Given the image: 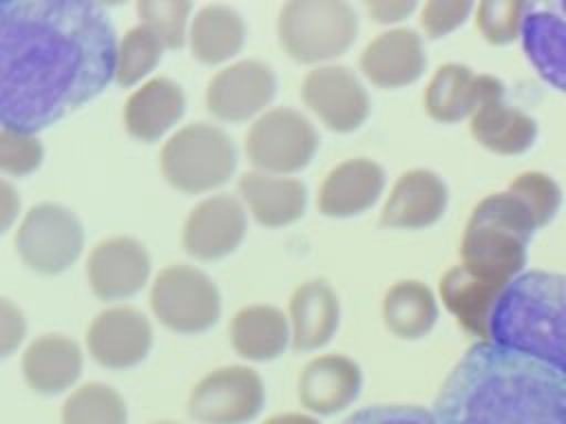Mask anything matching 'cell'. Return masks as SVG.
I'll return each mask as SVG.
<instances>
[{
	"label": "cell",
	"instance_id": "1",
	"mask_svg": "<svg viewBox=\"0 0 566 424\" xmlns=\"http://www.w3.org/2000/svg\"><path fill=\"white\" fill-rule=\"evenodd\" d=\"M117 38L102 4L0 2V121L35 135L115 80Z\"/></svg>",
	"mask_w": 566,
	"mask_h": 424
},
{
	"label": "cell",
	"instance_id": "2",
	"mask_svg": "<svg viewBox=\"0 0 566 424\" xmlns=\"http://www.w3.org/2000/svg\"><path fill=\"white\" fill-rule=\"evenodd\" d=\"M433 413L438 424H566V375L482 340L451 369Z\"/></svg>",
	"mask_w": 566,
	"mask_h": 424
},
{
	"label": "cell",
	"instance_id": "3",
	"mask_svg": "<svg viewBox=\"0 0 566 424\" xmlns=\"http://www.w3.org/2000/svg\"><path fill=\"white\" fill-rule=\"evenodd\" d=\"M489 342L566 375V274L528 269L500 294Z\"/></svg>",
	"mask_w": 566,
	"mask_h": 424
},
{
	"label": "cell",
	"instance_id": "4",
	"mask_svg": "<svg viewBox=\"0 0 566 424\" xmlns=\"http://www.w3.org/2000/svg\"><path fill=\"white\" fill-rule=\"evenodd\" d=\"M535 232L528 208L511 190L493 192L471 210L460 241V265L480 280L506 287L526 272Z\"/></svg>",
	"mask_w": 566,
	"mask_h": 424
},
{
	"label": "cell",
	"instance_id": "5",
	"mask_svg": "<svg viewBox=\"0 0 566 424\" xmlns=\"http://www.w3.org/2000/svg\"><path fill=\"white\" fill-rule=\"evenodd\" d=\"M358 15L345 0H290L281 7L276 35L301 64H323L343 55L356 40Z\"/></svg>",
	"mask_w": 566,
	"mask_h": 424
},
{
	"label": "cell",
	"instance_id": "6",
	"mask_svg": "<svg viewBox=\"0 0 566 424\" xmlns=\"http://www.w3.org/2000/svg\"><path fill=\"white\" fill-rule=\"evenodd\" d=\"M159 168L166 181L186 194L210 192L234 174L237 148L219 126L188 124L164 144Z\"/></svg>",
	"mask_w": 566,
	"mask_h": 424
},
{
	"label": "cell",
	"instance_id": "7",
	"mask_svg": "<svg viewBox=\"0 0 566 424\" xmlns=\"http://www.w3.org/2000/svg\"><path fill=\"white\" fill-rule=\"evenodd\" d=\"M155 318L177 333H201L221 314V296L212 278L192 265H168L150 285Z\"/></svg>",
	"mask_w": 566,
	"mask_h": 424
},
{
	"label": "cell",
	"instance_id": "8",
	"mask_svg": "<svg viewBox=\"0 0 566 424\" xmlns=\"http://www.w3.org/2000/svg\"><path fill=\"white\" fill-rule=\"evenodd\" d=\"M318 132L296 108H270L245 135V155L254 170L285 174L303 170L316 155Z\"/></svg>",
	"mask_w": 566,
	"mask_h": 424
},
{
	"label": "cell",
	"instance_id": "9",
	"mask_svg": "<svg viewBox=\"0 0 566 424\" xmlns=\"http://www.w3.org/2000/svg\"><path fill=\"white\" fill-rule=\"evenodd\" d=\"M13 243L29 269L51 276L77 261L84 247V227L73 210L46 201L24 214Z\"/></svg>",
	"mask_w": 566,
	"mask_h": 424
},
{
	"label": "cell",
	"instance_id": "10",
	"mask_svg": "<svg viewBox=\"0 0 566 424\" xmlns=\"http://www.w3.org/2000/svg\"><path fill=\"white\" fill-rule=\"evenodd\" d=\"M265 404L261 375L243 364L219 367L188 393L186 411L199 424H248Z\"/></svg>",
	"mask_w": 566,
	"mask_h": 424
},
{
	"label": "cell",
	"instance_id": "11",
	"mask_svg": "<svg viewBox=\"0 0 566 424\" xmlns=\"http://www.w3.org/2000/svg\"><path fill=\"white\" fill-rule=\"evenodd\" d=\"M471 137L489 152L515 157L528 152L539 135L535 117L506 102V86L500 77L478 75V102L469 117Z\"/></svg>",
	"mask_w": 566,
	"mask_h": 424
},
{
	"label": "cell",
	"instance_id": "12",
	"mask_svg": "<svg viewBox=\"0 0 566 424\" xmlns=\"http://www.w3.org/2000/svg\"><path fill=\"white\" fill-rule=\"evenodd\" d=\"M305 106L336 132L360 128L369 115V95L358 75L343 64L314 66L301 86Z\"/></svg>",
	"mask_w": 566,
	"mask_h": 424
},
{
	"label": "cell",
	"instance_id": "13",
	"mask_svg": "<svg viewBox=\"0 0 566 424\" xmlns=\"http://www.w3.org/2000/svg\"><path fill=\"white\" fill-rule=\"evenodd\" d=\"M276 93V75L261 60H241L223 66L206 86V108L212 117L230 124L263 115Z\"/></svg>",
	"mask_w": 566,
	"mask_h": 424
},
{
	"label": "cell",
	"instance_id": "14",
	"mask_svg": "<svg viewBox=\"0 0 566 424\" xmlns=\"http://www.w3.org/2000/svg\"><path fill=\"white\" fill-rule=\"evenodd\" d=\"M248 230L241 199L219 192L199 201L186 216L181 243L199 261H217L232 254Z\"/></svg>",
	"mask_w": 566,
	"mask_h": 424
},
{
	"label": "cell",
	"instance_id": "15",
	"mask_svg": "<svg viewBox=\"0 0 566 424\" xmlns=\"http://www.w3.org/2000/svg\"><path fill=\"white\" fill-rule=\"evenodd\" d=\"M86 344L97 364L106 369H130L148 356L153 327L135 307H108L91 320Z\"/></svg>",
	"mask_w": 566,
	"mask_h": 424
},
{
	"label": "cell",
	"instance_id": "16",
	"mask_svg": "<svg viewBox=\"0 0 566 424\" xmlns=\"http://www.w3.org/2000/svg\"><path fill=\"white\" fill-rule=\"evenodd\" d=\"M150 256L133 236L99 241L86 261V276L93 294L102 300L135 296L148 280Z\"/></svg>",
	"mask_w": 566,
	"mask_h": 424
},
{
	"label": "cell",
	"instance_id": "17",
	"mask_svg": "<svg viewBox=\"0 0 566 424\" xmlns=\"http://www.w3.org/2000/svg\"><path fill=\"white\" fill-rule=\"evenodd\" d=\"M449 205L447 181L429 168L402 172L380 212V223L398 230H424L436 225Z\"/></svg>",
	"mask_w": 566,
	"mask_h": 424
},
{
	"label": "cell",
	"instance_id": "18",
	"mask_svg": "<svg viewBox=\"0 0 566 424\" xmlns=\"http://www.w3.org/2000/svg\"><path fill=\"white\" fill-rule=\"evenodd\" d=\"M363 389V371L356 360L340 353L312 358L296 382L301 406L312 415H336L356 402Z\"/></svg>",
	"mask_w": 566,
	"mask_h": 424
},
{
	"label": "cell",
	"instance_id": "19",
	"mask_svg": "<svg viewBox=\"0 0 566 424\" xmlns=\"http://www.w3.org/2000/svg\"><path fill=\"white\" fill-rule=\"evenodd\" d=\"M424 68V40L407 26L378 33L360 53V71L378 88L409 86L422 77Z\"/></svg>",
	"mask_w": 566,
	"mask_h": 424
},
{
	"label": "cell",
	"instance_id": "20",
	"mask_svg": "<svg viewBox=\"0 0 566 424\" xmlns=\"http://www.w3.org/2000/svg\"><path fill=\"white\" fill-rule=\"evenodd\" d=\"M385 190V170L367 157L345 159L332 168L318 190V210L332 219H347L369 210Z\"/></svg>",
	"mask_w": 566,
	"mask_h": 424
},
{
	"label": "cell",
	"instance_id": "21",
	"mask_svg": "<svg viewBox=\"0 0 566 424\" xmlns=\"http://www.w3.org/2000/svg\"><path fill=\"white\" fill-rule=\"evenodd\" d=\"M520 42L537 75L566 93V13L559 2L533 4Z\"/></svg>",
	"mask_w": 566,
	"mask_h": 424
},
{
	"label": "cell",
	"instance_id": "22",
	"mask_svg": "<svg viewBox=\"0 0 566 424\" xmlns=\"http://www.w3.org/2000/svg\"><path fill=\"white\" fill-rule=\"evenodd\" d=\"M239 194L254 221L263 227H283L298 221L307 203V190L301 179L261 170L241 174Z\"/></svg>",
	"mask_w": 566,
	"mask_h": 424
},
{
	"label": "cell",
	"instance_id": "23",
	"mask_svg": "<svg viewBox=\"0 0 566 424\" xmlns=\"http://www.w3.org/2000/svg\"><path fill=\"white\" fill-rule=\"evenodd\" d=\"M82 349L62 333H44L29 342L22 353V375L40 395H57L82 375Z\"/></svg>",
	"mask_w": 566,
	"mask_h": 424
},
{
	"label": "cell",
	"instance_id": "24",
	"mask_svg": "<svg viewBox=\"0 0 566 424\" xmlns=\"http://www.w3.org/2000/svg\"><path fill=\"white\" fill-rule=\"evenodd\" d=\"M186 97L170 77H153L137 88L124 106V124L130 137L153 144L164 137L184 115Z\"/></svg>",
	"mask_w": 566,
	"mask_h": 424
},
{
	"label": "cell",
	"instance_id": "25",
	"mask_svg": "<svg viewBox=\"0 0 566 424\" xmlns=\"http://www.w3.org/2000/svg\"><path fill=\"white\" fill-rule=\"evenodd\" d=\"M340 305L325 280L301 283L290 298L292 349L314 351L325 347L338 329Z\"/></svg>",
	"mask_w": 566,
	"mask_h": 424
},
{
	"label": "cell",
	"instance_id": "26",
	"mask_svg": "<svg viewBox=\"0 0 566 424\" xmlns=\"http://www.w3.org/2000/svg\"><path fill=\"white\" fill-rule=\"evenodd\" d=\"M502 292L504 287L475 278L462 265L447 269L438 283V296L447 311L480 342L489 340L491 314Z\"/></svg>",
	"mask_w": 566,
	"mask_h": 424
},
{
	"label": "cell",
	"instance_id": "27",
	"mask_svg": "<svg viewBox=\"0 0 566 424\" xmlns=\"http://www.w3.org/2000/svg\"><path fill=\"white\" fill-rule=\"evenodd\" d=\"M230 340L234 351L245 360H274L287 349V344L292 347L290 316L274 305H248L234 314Z\"/></svg>",
	"mask_w": 566,
	"mask_h": 424
},
{
	"label": "cell",
	"instance_id": "28",
	"mask_svg": "<svg viewBox=\"0 0 566 424\" xmlns=\"http://www.w3.org/2000/svg\"><path fill=\"white\" fill-rule=\"evenodd\" d=\"M245 42V22L228 4H206L190 20L188 44L195 60L221 64L234 57Z\"/></svg>",
	"mask_w": 566,
	"mask_h": 424
},
{
	"label": "cell",
	"instance_id": "29",
	"mask_svg": "<svg viewBox=\"0 0 566 424\" xmlns=\"http://www.w3.org/2000/svg\"><path fill=\"white\" fill-rule=\"evenodd\" d=\"M382 320L396 338L420 340L438 322V298L422 280H398L385 292Z\"/></svg>",
	"mask_w": 566,
	"mask_h": 424
},
{
	"label": "cell",
	"instance_id": "30",
	"mask_svg": "<svg viewBox=\"0 0 566 424\" xmlns=\"http://www.w3.org/2000/svg\"><path fill=\"white\" fill-rule=\"evenodd\" d=\"M478 75L480 73L460 62L438 66L422 97L427 115L440 124L469 119L478 102Z\"/></svg>",
	"mask_w": 566,
	"mask_h": 424
},
{
	"label": "cell",
	"instance_id": "31",
	"mask_svg": "<svg viewBox=\"0 0 566 424\" xmlns=\"http://www.w3.org/2000/svg\"><path fill=\"white\" fill-rule=\"evenodd\" d=\"M60 417L62 424H128V406L111 384L86 382L69 393Z\"/></svg>",
	"mask_w": 566,
	"mask_h": 424
},
{
	"label": "cell",
	"instance_id": "32",
	"mask_svg": "<svg viewBox=\"0 0 566 424\" xmlns=\"http://www.w3.org/2000/svg\"><path fill=\"white\" fill-rule=\"evenodd\" d=\"M164 49L161 40L146 24L130 26L117 46L115 82L119 86H133L144 80L161 62Z\"/></svg>",
	"mask_w": 566,
	"mask_h": 424
},
{
	"label": "cell",
	"instance_id": "33",
	"mask_svg": "<svg viewBox=\"0 0 566 424\" xmlns=\"http://www.w3.org/2000/svg\"><path fill=\"white\" fill-rule=\"evenodd\" d=\"M535 2L524 0H484L475 4L473 18L480 35L493 46H506L522 38L526 15Z\"/></svg>",
	"mask_w": 566,
	"mask_h": 424
},
{
	"label": "cell",
	"instance_id": "34",
	"mask_svg": "<svg viewBox=\"0 0 566 424\" xmlns=\"http://www.w3.org/2000/svg\"><path fill=\"white\" fill-rule=\"evenodd\" d=\"M506 190H511L528 208L537 230L548 225L557 216V212L562 210V203H564L562 186L555 181V177H551L548 172H542V170L520 172L506 186Z\"/></svg>",
	"mask_w": 566,
	"mask_h": 424
},
{
	"label": "cell",
	"instance_id": "35",
	"mask_svg": "<svg viewBox=\"0 0 566 424\" xmlns=\"http://www.w3.org/2000/svg\"><path fill=\"white\" fill-rule=\"evenodd\" d=\"M192 2L188 0H142L137 2V15L166 49H181L188 40V18Z\"/></svg>",
	"mask_w": 566,
	"mask_h": 424
},
{
	"label": "cell",
	"instance_id": "36",
	"mask_svg": "<svg viewBox=\"0 0 566 424\" xmlns=\"http://www.w3.org/2000/svg\"><path fill=\"white\" fill-rule=\"evenodd\" d=\"M44 159V148L40 139L31 132L2 128L0 130V168L7 174L24 177L40 168Z\"/></svg>",
	"mask_w": 566,
	"mask_h": 424
},
{
	"label": "cell",
	"instance_id": "37",
	"mask_svg": "<svg viewBox=\"0 0 566 424\" xmlns=\"http://www.w3.org/2000/svg\"><path fill=\"white\" fill-rule=\"evenodd\" d=\"M475 11V4L469 0H429L420 7V29L424 31V38L440 40L460 29L471 13Z\"/></svg>",
	"mask_w": 566,
	"mask_h": 424
},
{
	"label": "cell",
	"instance_id": "38",
	"mask_svg": "<svg viewBox=\"0 0 566 424\" xmlns=\"http://www.w3.org/2000/svg\"><path fill=\"white\" fill-rule=\"evenodd\" d=\"M343 424H438L436 413L416 404H376L352 413Z\"/></svg>",
	"mask_w": 566,
	"mask_h": 424
},
{
	"label": "cell",
	"instance_id": "39",
	"mask_svg": "<svg viewBox=\"0 0 566 424\" xmlns=\"http://www.w3.org/2000/svg\"><path fill=\"white\" fill-rule=\"evenodd\" d=\"M27 322L22 311L9 300H0V353L11 356V351L24 340Z\"/></svg>",
	"mask_w": 566,
	"mask_h": 424
},
{
	"label": "cell",
	"instance_id": "40",
	"mask_svg": "<svg viewBox=\"0 0 566 424\" xmlns=\"http://www.w3.org/2000/svg\"><path fill=\"white\" fill-rule=\"evenodd\" d=\"M365 9L378 24H394L411 15L418 9V4L416 0H371L365 2Z\"/></svg>",
	"mask_w": 566,
	"mask_h": 424
},
{
	"label": "cell",
	"instance_id": "41",
	"mask_svg": "<svg viewBox=\"0 0 566 424\" xmlns=\"http://www.w3.org/2000/svg\"><path fill=\"white\" fill-rule=\"evenodd\" d=\"M0 203H2V227L7 230L11 225V221L15 219L18 208H20V199L13 192V188L9 186V181L0 183Z\"/></svg>",
	"mask_w": 566,
	"mask_h": 424
},
{
	"label": "cell",
	"instance_id": "42",
	"mask_svg": "<svg viewBox=\"0 0 566 424\" xmlns=\"http://www.w3.org/2000/svg\"><path fill=\"white\" fill-rule=\"evenodd\" d=\"M261 424H321L312 413H281L272 415Z\"/></svg>",
	"mask_w": 566,
	"mask_h": 424
},
{
	"label": "cell",
	"instance_id": "43",
	"mask_svg": "<svg viewBox=\"0 0 566 424\" xmlns=\"http://www.w3.org/2000/svg\"><path fill=\"white\" fill-rule=\"evenodd\" d=\"M150 424H184V422H172V420H161V422H150Z\"/></svg>",
	"mask_w": 566,
	"mask_h": 424
},
{
	"label": "cell",
	"instance_id": "44",
	"mask_svg": "<svg viewBox=\"0 0 566 424\" xmlns=\"http://www.w3.org/2000/svg\"><path fill=\"white\" fill-rule=\"evenodd\" d=\"M559 7H562V9H564V13H566V0H562V2H559Z\"/></svg>",
	"mask_w": 566,
	"mask_h": 424
}]
</instances>
